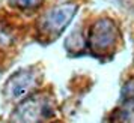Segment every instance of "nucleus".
<instances>
[{"mask_svg":"<svg viewBox=\"0 0 134 123\" xmlns=\"http://www.w3.org/2000/svg\"><path fill=\"white\" fill-rule=\"evenodd\" d=\"M119 41V30L115 21L110 18H99L92 24L87 42L93 54L101 56L111 53Z\"/></svg>","mask_w":134,"mask_h":123,"instance_id":"1","label":"nucleus"},{"mask_svg":"<svg viewBox=\"0 0 134 123\" xmlns=\"http://www.w3.org/2000/svg\"><path fill=\"white\" fill-rule=\"evenodd\" d=\"M75 12H77V5H74V3H65V5L53 8L51 11H48L44 15L39 30L47 38L59 36L71 23Z\"/></svg>","mask_w":134,"mask_h":123,"instance_id":"2","label":"nucleus"},{"mask_svg":"<svg viewBox=\"0 0 134 123\" xmlns=\"http://www.w3.org/2000/svg\"><path fill=\"white\" fill-rule=\"evenodd\" d=\"M38 80H39V77H38L35 68L21 69L17 74H14L11 77V80L8 81L6 92L9 93V96L18 99L30 92L32 87L36 86Z\"/></svg>","mask_w":134,"mask_h":123,"instance_id":"3","label":"nucleus"},{"mask_svg":"<svg viewBox=\"0 0 134 123\" xmlns=\"http://www.w3.org/2000/svg\"><path fill=\"white\" fill-rule=\"evenodd\" d=\"M48 110L45 99H30L21 105L17 111V117H20L18 123H36L41 117L47 116Z\"/></svg>","mask_w":134,"mask_h":123,"instance_id":"4","label":"nucleus"},{"mask_svg":"<svg viewBox=\"0 0 134 123\" xmlns=\"http://www.w3.org/2000/svg\"><path fill=\"white\" fill-rule=\"evenodd\" d=\"M111 123H134V99H128L113 113Z\"/></svg>","mask_w":134,"mask_h":123,"instance_id":"5","label":"nucleus"},{"mask_svg":"<svg viewBox=\"0 0 134 123\" xmlns=\"http://www.w3.org/2000/svg\"><path fill=\"white\" fill-rule=\"evenodd\" d=\"M44 0H14V3L17 6L23 8V9H35L42 5Z\"/></svg>","mask_w":134,"mask_h":123,"instance_id":"6","label":"nucleus"}]
</instances>
